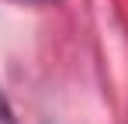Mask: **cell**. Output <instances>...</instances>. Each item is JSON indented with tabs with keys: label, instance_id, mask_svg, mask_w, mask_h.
<instances>
[{
	"label": "cell",
	"instance_id": "obj_1",
	"mask_svg": "<svg viewBox=\"0 0 128 124\" xmlns=\"http://www.w3.org/2000/svg\"><path fill=\"white\" fill-rule=\"evenodd\" d=\"M0 124H18L14 121V110H10V100L4 97V90H0Z\"/></svg>",
	"mask_w": 128,
	"mask_h": 124
}]
</instances>
